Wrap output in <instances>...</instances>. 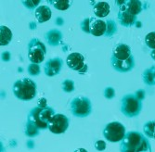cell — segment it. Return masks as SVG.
Segmentation results:
<instances>
[{"label": "cell", "mask_w": 155, "mask_h": 152, "mask_svg": "<svg viewBox=\"0 0 155 152\" xmlns=\"http://www.w3.org/2000/svg\"><path fill=\"white\" fill-rule=\"evenodd\" d=\"M150 144L143 134L130 131L121 141V152H150Z\"/></svg>", "instance_id": "obj_1"}, {"label": "cell", "mask_w": 155, "mask_h": 152, "mask_svg": "<svg viewBox=\"0 0 155 152\" xmlns=\"http://www.w3.org/2000/svg\"><path fill=\"white\" fill-rule=\"evenodd\" d=\"M12 91L18 99L29 101L36 95V84L30 78H21L13 84Z\"/></svg>", "instance_id": "obj_2"}, {"label": "cell", "mask_w": 155, "mask_h": 152, "mask_svg": "<svg viewBox=\"0 0 155 152\" xmlns=\"http://www.w3.org/2000/svg\"><path fill=\"white\" fill-rule=\"evenodd\" d=\"M142 108V103L135 95H126L122 99L121 112L124 115L129 118L137 116Z\"/></svg>", "instance_id": "obj_3"}, {"label": "cell", "mask_w": 155, "mask_h": 152, "mask_svg": "<svg viewBox=\"0 0 155 152\" xmlns=\"http://www.w3.org/2000/svg\"><path fill=\"white\" fill-rule=\"evenodd\" d=\"M47 53L45 44L38 38H33L28 44V59L31 63L39 64L43 62Z\"/></svg>", "instance_id": "obj_4"}, {"label": "cell", "mask_w": 155, "mask_h": 152, "mask_svg": "<svg viewBox=\"0 0 155 152\" xmlns=\"http://www.w3.org/2000/svg\"><path fill=\"white\" fill-rule=\"evenodd\" d=\"M71 112L78 118H84L90 115L92 112V105L89 99L86 96H77L71 102Z\"/></svg>", "instance_id": "obj_5"}, {"label": "cell", "mask_w": 155, "mask_h": 152, "mask_svg": "<svg viewBox=\"0 0 155 152\" xmlns=\"http://www.w3.org/2000/svg\"><path fill=\"white\" fill-rule=\"evenodd\" d=\"M125 127L119 121H112L104 127L103 135L110 142L116 143L124 139L125 135Z\"/></svg>", "instance_id": "obj_6"}, {"label": "cell", "mask_w": 155, "mask_h": 152, "mask_svg": "<svg viewBox=\"0 0 155 152\" xmlns=\"http://www.w3.org/2000/svg\"><path fill=\"white\" fill-rule=\"evenodd\" d=\"M69 119L61 113H56L48 121V129L53 134H63L69 127Z\"/></svg>", "instance_id": "obj_7"}, {"label": "cell", "mask_w": 155, "mask_h": 152, "mask_svg": "<svg viewBox=\"0 0 155 152\" xmlns=\"http://www.w3.org/2000/svg\"><path fill=\"white\" fill-rule=\"evenodd\" d=\"M67 66L74 71L78 72L79 73H86L87 72V65L84 62V57L81 53L74 52L71 53L66 59Z\"/></svg>", "instance_id": "obj_8"}, {"label": "cell", "mask_w": 155, "mask_h": 152, "mask_svg": "<svg viewBox=\"0 0 155 152\" xmlns=\"http://www.w3.org/2000/svg\"><path fill=\"white\" fill-rule=\"evenodd\" d=\"M63 66V60L61 58H54L48 60L44 66L45 74L47 76L52 77L55 75H58Z\"/></svg>", "instance_id": "obj_9"}, {"label": "cell", "mask_w": 155, "mask_h": 152, "mask_svg": "<svg viewBox=\"0 0 155 152\" xmlns=\"http://www.w3.org/2000/svg\"><path fill=\"white\" fill-rule=\"evenodd\" d=\"M110 63L112 68L115 71L119 73H128L133 70V68L135 67V60L133 56H131L129 59L125 60H116L114 57L110 58Z\"/></svg>", "instance_id": "obj_10"}, {"label": "cell", "mask_w": 155, "mask_h": 152, "mask_svg": "<svg viewBox=\"0 0 155 152\" xmlns=\"http://www.w3.org/2000/svg\"><path fill=\"white\" fill-rule=\"evenodd\" d=\"M131 56H132L131 48L129 46L125 44H118L114 47V49H112L111 57H114L116 60H125L129 59Z\"/></svg>", "instance_id": "obj_11"}, {"label": "cell", "mask_w": 155, "mask_h": 152, "mask_svg": "<svg viewBox=\"0 0 155 152\" xmlns=\"http://www.w3.org/2000/svg\"><path fill=\"white\" fill-rule=\"evenodd\" d=\"M27 121L35 124L39 130H45L48 128V123L42 121L39 116V108L38 107H35L30 110L29 114H28Z\"/></svg>", "instance_id": "obj_12"}, {"label": "cell", "mask_w": 155, "mask_h": 152, "mask_svg": "<svg viewBox=\"0 0 155 152\" xmlns=\"http://www.w3.org/2000/svg\"><path fill=\"white\" fill-rule=\"evenodd\" d=\"M120 10H125L133 16L138 15L142 11V2L138 0H129L126 3L120 7Z\"/></svg>", "instance_id": "obj_13"}, {"label": "cell", "mask_w": 155, "mask_h": 152, "mask_svg": "<svg viewBox=\"0 0 155 152\" xmlns=\"http://www.w3.org/2000/svg\"><path fill=\"white\" fill-rule=\"evenodd\" d=\"M45 38L51 47H57L61 44L62 33L58 29H51L48 31L45 34Z\"/></svg>", "instance_id": "obj_14"}, {"label": "cell", "mask_w": 155, "mask_h": 152, "mask_svg": "<svg viewBox=\"0 0 155 152\" xmlns=\"http://www.w3.org/2000/svg\"><path fill=\"white\" fill-rule=\"evenodd\" d=\"M90 34L94 36H102L106 34V21L95 19L90 25Z\"/></svg>", "instance_id": "obj_15"}, {"label": "cell", "mask_w": 155, "mask_h": 152, "mask_svg": "<svg viewBox=\"0 0 155 152\" xmlns=\"http://www.w3.org/2000/svg\"><path fill=\"white\" fill-rule=\"evenodd\" d=\"M35 18L37 21L39 23H43L50 20L52 12H51L50 8L48 6H39L35 9Z\"/></svg>", "instance_id": "obj_16"}, {"label": "cell", "mask_w": 155, "mask_h": 152, "mask_svg": "<svg viewBox=\"0 0 155 152\" xmlns=\"http://www.w3.org/2000/svg\"><path fill=\"white\" fill-rule=\"evenodd\" d=\"M117 17H118V21H119L120 24L124 27H130V26L136 24V22L137 21V16H133V15L129 14V13L125 10H119Z\"/></svg>", "instance_id": "obj_17"}, {"label": "cell", "mask_w": 155, "mask_h": 152, "mask_svg": "<svg viewBox=\"0 0 155 152\" xmlns=\"http://www.w3.org/2000/svg\"><path fill=\"white\" fill-rule=\"evenodd\" d=\"M110 7L108 2L105 1H100L97 2L95 6L93 7V12L94 14L98 18H104L107 17L110 13Z\"/></svg>", "instance_id": "obj_18"}, {"label": "cell", "mask_w": 155, "mask_h": 152, "mask_svg": "<svg viewBox=\"0 0 155 152\" xmlns=\"http://www.w3.org/2000/svg\"><path fill=\"white\" fill-rule=\"evenodd\" d=\"M12 40V32L5 25L0 26V46H7Z\"/></svg>", "instance_id": "obj_19"}, {"label": "cell", "mask_w": 155, "mask_h": 152, "mask_svg": "<svg viewBox=\"0 0 155 152\" xmlns=\"http://www.w3.org/2000/svg\"><path fill=\"white\" fill-rule=\"evenodd\" d=\"M143 81L147 86H155V66H151L143 73Z\"/></svg>", "instance_id": "obj_20"}, {"label": "cell", "mask_w": 155, "mask_h": 152, "mask_svg": "<svg viewBox=\"0 0 155 152\" xmlns=\"http://www.w3.org/2000/svg\"><path fill=\"white\" fill-rule=\"evenodd\" d=\"M56 113L54 112V109L51 107H49V106H48L45 108H39V116H40V118H41L42 121L47 122V123H48V121H50V119Z\"/></svg>", "instance_id": "obj_21"}, {"label": "cell", "mask_w": 155, "mask_h": 152, "mask_svg": "<svg viewBox=\"0 0 155 152\" xmlns=\"http://www.w3.org/2000/svg\"><path fill=\"white\" fill-rule=\"evenodd\" d=\"M48 3H51L55 8L59 10H66L72 5V1L69 0H48Z\"/></svg>", "instance_id": "obj_22"}, {"label": "cell", "mask_w": 155, "mask_h": 152, "mask_svg": "<svg viewBox=\"0 0 155 152\" xmlns=\"http://www.w3.org/2000/svg\"><path fill=\"white\" fill-rule=\"evenodd\" d=\"M117 33V25L114 20H107L106 21V37H111Z\"/></svg>", "instance_id": "obj_23"}, {"label": "cell", "mask_w": 155, "mask_h": 152, "mask_svg": "<svg viewBox=\"0 0 155 152\" xmlns=\"http://www.w3.org/2000/svg\"><path fill=\"white\" fill-rule=\"evenodd\" d=\"M25 134L29 137H35L39 134V129L35 125V124L27 121L26 126H25Z\"/></svg>", "instance_id": "obj_24"}, {"label": "cell", "mask_w": 155, "mask_h": 152, "mask_svg": "<svg viewBox=\"0 0 155 152\" xmlns=\"http://www.w3.org/2000/svg\"><path fill=\"white\" fill-rule=\"evenodd\" d=\"M154 128H155V121H148L144 124V134L147 137H150L152 138L153 136V132H154Z\"/></svg>", "instance_id": "obj_25"}, {"label": "cell", "mask_w": 155, "mask_h": 152, "mask_svg": "<svg viewBox=\"0 0 155 152\" xmlns=\"http://www.w3.org/2000/svg\"><path fill=\"white\" fill-rule=\"evenodd\" d=\"M61 88L65 93H71L74 90V82L71 79H66L62 82Z\"/></svg>", "instance_id": "obj_26"}, {"label": "cell", "mask_w": 155, "mask_h": 152, "mask_svg": "<svg viewBox=\"0 0 155 152\" xmlns=\"http://www.w3.org/2000/svg\"><path fill=\"white\" fill-rule=\"evenodd\" d=\"M145 43L149 48L155 50V32L149 33L145 37Z\"/></svg>", "instance_id": "obj_27"}, {"label": "cell", "mask_w": 155, "mask_h": 152, "mask_svg": "<svg viewBox=\"0 0 155 152\" xmlns=\"http://www.w3.org/2000/svg\"><path fill=\"white\" fill-rule=\"evenodd\" d=\"M93 20H94V18H86L81 21L80 27H81V30L84 33L90 34V25H91Z\"/></svg>", "instance_id": "obj_28"}, {"label": "cell", "mask_w": 155, "mask_h": 152, "mask_svg": "<svg viewBox=\"0 0 155 152\" xmlns=\"http://www.w3.org/2000/svg\"><path fill=\"white\" fill-rule=\"evenodd\" d=\"M27 72L31 76H36L39 75L41 73V68L39 64H35V63H30L29 66L27 68Z\"/></svg>", "instance_id": "obj_29"}, {"label": "cell", "mask_w": 155, "mask_h": 152, "mask_svg": "<svg viewBox=\"0 0 155 152\" xmlns=\"http://www.w3.org/2000/svg\"><path fill=\"white\" fill-rule=\"evenodd\" d=\"M21 3L28 9L33 10V9H36L39 7V4L41 3V1L40 0H26V1H22Z\"/></svg>", "instance_id": "obj_30"}, {"label": "cell", "mask_w": 155, "mask_h": 152, "mask_svg": "<svg viewBox=\"0 0 155 152\" xmlns=\"http://www.w3.org/2000/svg\"><path fill=\"white\" fill-rule=\"evenodd\" d=\"M104 96L107 99H112L115 96V90L110 86L106 87L104 89Z\"/></svg>", "instance_id": "obj_31"}, {"label": "cell", "mask_w": 155, "mask_h": 152, "mask_svg": "<svg viewBox=\"0 0 155 152\" xmlns=\"http://www.w3.org/2000/svg\"><path fill=\"white\" fill-rule=\"evenodd\" d=\"M94 147L97 151H103L106 149V142L103 140H97L95 142Z\"/></svg>", "instance_id": "obj_32"}, {"label": "cell", "mask_w": 155, "mask_h": 152, "mask_svg": "<svg viewBox=\"0 0 155 152\" xmlns=\"http://www.w3.org/2000/svg\"><path fill=\"white\" fill-rule=\"evenodd\" d=\"M37 107L40 108H45L48 107V101L45 98H41L37 101Z\"/></svg>", "instance_id": "obj_33"}, {"label": "cell", "mask_w": 155, "mask_h": 152, "mask_svg": "<svg viewBox=\"0 0 155 152\" xmlns=\"http://www.w3.org/2000/svg\"><path fill=\"white\" fill-rule=\"evenodd\" d=\"M11 59V54L10 52L8 51H4L2 54H1V60L4 61V62H8Z\"/></svg>", "instance_id": "obj_34"}, {"label": "cell", "mask_w": 155, "mask_h": 152, "mask_svg": "<svg viewBox=\"0 0 155 152\" xmlns=\"http://www.w3.org/2000/svg\"><path fill=\"white\" fill-rule=\"evenodd\" d=\"M134 95L137 96V99H138L140 101H141V100H143V99H145V90H143V89H139V90H137Z\"/></svg>", "instance_id": "obj_35"}, {"label": "cell", "mask_w": 155, "mask_h": 152, "mask_svg": "<svg viewBox=\"0 0 155 152\" xmlns=\"http://www.w3.org/2000/svg\"><path fill=\"white\" fill-rule=\"evenodd\" d=\"M55 24H56V25H58V26H62V25L64 24V20H63V18L58 17L57 19H56V21H55Z\"/></svg>", "instance_id": "obj_36"}, {"label": "cell", "mask_w": 155, "mask_h": 152, "mask_svg": "<svg viewBox=\"0 0 155 152\" xmlns=\"http://www.w3.org/2000/svg\"><path fill=\"white\" fill-rule=\"evenodd\" d=\"M74 152H88L87 149H84V148H77L74 150Z\"/></svg>", "instance_id": "obj_37"}, {"label": "cell", "mask_w": 155, "mask_h": 152, "mask_svg": "<svg viewBox=\"0 0 155 152\" xmlns=\"http://www.w3.org/2000/svg\"><path fill=\"white\" fill-rule=\"evenodd\" d=\"M36 28V25H35V22H31L30 23V29H35Z\"/></svg>", "instance_id": "obj_38"}, {"label": "cell", "mask_w": 155, "mask_h": 152, "mask_svg": "<svg viewBox=\"0 0 155 152\" xmlns=\"http://www.w3.org/2000/svg\"><path fill=\"white\" fill-rule=\"evenodd\" d=\"M150 56H151V58L155 60V50H151V52H150Z\"/></svg>", "instance_id": "obj_39"}, {"label": "cell", "mask_w": 155, "mask_h": 152, "mask_svg": "<svg viewBox=\"0 0 155 152\" xmlns=\"http://www.w3.org/2000/svg\"><path fill=\"white\" fill-rule=\"evenodd\" d=\"M152 138L155 140V128H154V132H153V136H152Z\"/></svg>", "instance_id": "obj_40"}, {"label": "cell", "mask_w": 155, "mask_h": 152, "mask_svg": "<svg viewBox=\"0 0 155 152\" xmlns=\"http://www.w3.org/2000/svg\"><path fill=\"white\" fill-rule=\"evenodd\" d=\"M143 152H146V151H143Z\"/></svg>", "instance_id": "obj_41"}]
</instances>
